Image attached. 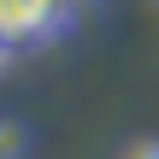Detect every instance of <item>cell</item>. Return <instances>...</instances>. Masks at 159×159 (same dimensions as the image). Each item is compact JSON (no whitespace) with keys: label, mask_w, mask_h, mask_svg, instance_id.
<instances>
[{"label":"cell","mask_w":159,"mask_h":159,"mask_svg":"<svg viewBox=\"0 0 159 159\" xmlns=\"http://www.w3.org/2000/svg\"><path fill=\"white\" fill-rule=\"evenodd\" d=\"M24 153H30V130H24V118L0 112V159H24Z\"/></svg>","instance_id":"obj_1"},{"label":"cell","mask_w":159,"mask_h":159,"mask_svg":"<svg viewBox=\"0 0 159 159\" xmlns=\"http://www.w3.org/2000/svg\"><path fill=\"white\" fill-rule=\"evenodd\" d=\"M124 159H159V136H148V142H136Z\"/></svg>","instance_id":"obj_2"},{"label":"cell","mask_w":159,"mask_h":159,"mask_svg":"<svg viewBox=\"0 0 159 159\" xmlns=\"http://www.w3.org/2000/svg\"><path fill=\"white\" fill-rule=\"evenodd\" d=\"M6 65H12V35L0 30V77H6Z\"/></svg>","instance_id":"obj_3"}]
</instances>
